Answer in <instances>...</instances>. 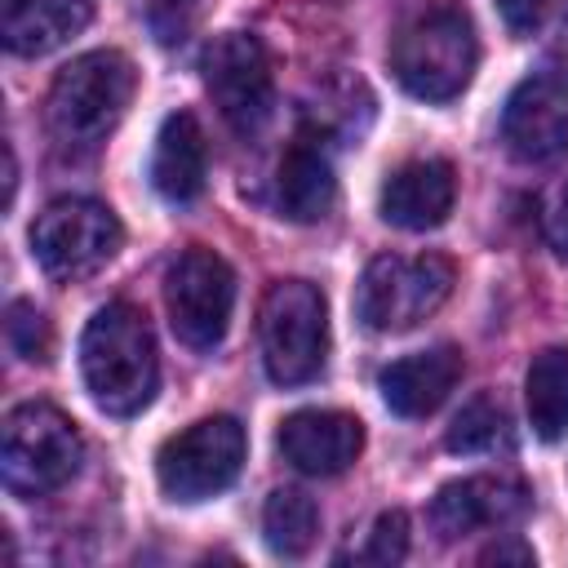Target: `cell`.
<instances>
[{"label": "cell", "instance_id": "10", "mask_svg": "<svg viewBox=\"0 0 568 568\" xmlns=\"http://www.w3.org/2000/svg\"><path fill=\"white\" fill-rule=\"evenodd\" d=\"M164 306L178 342L191 351H213L226 337L235 306V275L213 248H186L164 275Z\"/></svg>", "mask_w": 568, "mask_h": 568}, {"label": "cell", "instance_id": "25", "mask_svg": "<svg viewBox=\"0 0 568 568\" xmlns=\"http://www.w3.org/2000/svg\"><path fill=\"white\" fill-rule=\"evenodd\" d=\"M497 13H501L510 36H532L546 22L550 0H497Z\"/></svg>", "mask_w": 568, "mask_h": 568}, {"label": "cell", "instance_id": "15", "mask_svg": "<svg viewBox=\"0 0 568 568\" xmlns=\"http://www.w3.org/2000/svg\"><path fill=\"white\" fill-rule=\"evenodd\" d=\"M337 200L333 160L320 142V133H297L275 169V209L288 222H320Z\"/></svg>", "mask_w": 568, "mask_h": 568}, {"label": "cell", "instance_id": "19", "mask_svg": "<svg viewBox=\"0 0 568 568\" xmlns=\"http://www.w3.org/2000/svg\"><path fill=\"white\" fill-rule=\"evenodd\" d=\"M524 404L537 439L555 444L568 435V346H546L532 355L524 377Z\"/></svg>", "mask_w": 568, "mask_h": 568}, {"label": "cell", "instance_id": "2", "mask_svg": "<svg viewBox=\"0 0 568 568\" xmlns=\"http://www.w3.org/2000/svg\"><path fill=\"white\" fill-rule=\"evenodd\" d=\"M475 62H479V40L462 4H430L413 13L390 40V71L422 102L457 98L470 84Z\"/></svg>", "mask_w": 568, "mask_h": 568}, {"label": "cell", "instance_id": "22", "mask_svg": "<svg viewBox=\"0 0 568 568\" xmlns=\"http://www.w3.org/2000/svg\"><path fill=\"white\" fill-rule=\"evenodd\" d=\"M4 337H9L13 355H22V359H31V364H44L49 351H53V328H49V320L36 311V302H22V297H13L9 311H4Z\"/></svg>", "mask_w": 568, "mask_h": 568}, {"label": "cell", "instance_id": "12", "mask_svg": "<svg viewBox=\"0 0 568 568\" xmlns=\"http://www.w3.org/2000/svg\"><path fill=\"white\" fill-rule=\"evenodd\" d=\"M528 510V488L515 475H466L448 479L435 501H430V524L444 541L470 537V532H497L524 519Z\"/></svg>", "mask_w": 568, "mask_h": 568}, {"label": "cell", "instance_id": "1", "mask_svg": "<svg viewBox=\"0 0 568 568\" xmlns=\"http://www.w3.org/2000/svg\"><path fill=\"white\" fill-rule=\"evenodd\" d=\"M80 373L93 404L111 417H133L155 399L160 359L146 315L129 302H106L93 311L80 337Z\"/></svg>", "mask_w": 568, "mask_h": 568}, {"label": "cell", "instance_id": "16", "mask_svg": "<svg viewBox=\"0 0 568 568\" xmlns=\"http://www.w3.org/2000/svg\"><path fill=\"white\" fill-rule=\"evenodd\" d=\"M457 382H462V351L457 346H430V351L404 355V359L386 364L377 377L386 408L399 417H430L453 395Z\"/></svg>", "mask_w": 568, "mask_h": 568}, {"label": "cell", "instance_id": "20", "mask_svg": "<svg viewBox=\"0 0 568 568\" xmlns=\"http://www.w3.org/2000/svg\"><path fill=\"white\" fill-rule=\"evenodd\" d=\"M262 532H266V546L284 559H302L311 546H315V532H320V510L306 493L297 488H275L262 506Z\"/></svg>", "mask_w": 568, "mask_h": 568}, {"label": "cell", "instance_id": "11", "mask_svg": "<svg viewBox=\"0 0 568 568\" xmlns=\"http://www.w3.org/2000/svg\"><path fill=\"white\" fill-rule=\"evenodd\" d=\"M501 142L524 164H546L568 151V71L541 67L524 75L501 111Z\"/></svg>", "mask_w": 568, "mask_h": 568}, {"label": "cell", "instance_id": "17", "mask_svg": "<svg viewBox=\"0 0 568 568\" xmlns=\"http://www.w3.org/2000/svg\"><path fill=\"white\" fill-rule=\"evenodd\" d=\"M209 178V146H204V129L191 111H173L160 133H155V151H151V186L169 200V204H191L204 191Z\"/></svg>", "mask_w": 568, "mask_h": 568}, {"label": "cell", "instance_id": "7", "mask_svg": "<svg viewBox=\"0 0 568 568\" xmlns=\"http://www.w3.org/2000/svg\"><path fill=\"white\" fill-rule=\"evenodd\" d=\"M124 244L120 217L84 195L53 200L36 222H31V253L49 280L75 284L93 271H102Z\"/></svg>", "mask_w": 568, "mask_h": 568}, {"label": "cell", "instance_id": "9", "mask_svg": "<svg viewBox=\"0 0 568 568\" xmlns=\"http://www.w3.org/2000/svg\"><path fill=\"white\" fill-rule=\"evenodd\" d=\"M204 89L222 111V120L235 133L253 138L275 111V71L262 40L248 31L217 36L204 49Z\"/></svg>", "mask_w": 568, "mask_h": 568}, {"label": "cell", "instance_id": "5", "mask_svg": "<svg viewBox=\"0 0 568 568\" xmlns=\"http://www.w3.org/2000/svg\"><path fill=\"white\" fill-rule=\"evenodd\" d=\"M262 364L275 386H306L328 359V306L306 280H280L257 306Z\"/></svg>", "mask_w": 568, "mask_h": 568}, {"label": "cell", "instance_id": "13", "mask_svg": "<svg viewBox=\"0 0 568 568\" xmlns=\"http://www.w3.org/2000/svg\"><path fill=\"white\" fill-rule=\"evenodd\" d=\"M275 444L293 470L311 479H333L346 466H355L364 448V422L337 408H297L280 422Z\"/></svg>", "mask_w": 568, "mask_h": 568}, {"label": "cell", "instance_id": "8", "mask_svg": "<svg viewBox=\"0 0 568 568\" xmlns=\"http://www.w3.org/2000/svg\"><path fill=\"white\" fill-rule=\"evenodd\" d=\"M244 466V426L235 417H200L169 435L155 453V479L173 501H204L235 484Z\"/></svg>", "mask_w": 568, "mask_h": 568}, {"label": "cell", "instance_id": "26", "mask_svg": "<svg viewBox=\"0 0 568 568\" xmlns=\"http://www.w3.org/2000/svg\"><path fill=\"white\" fill-rule=\"evenodd\" d=\"M204 0H160V31L164 40H182V27L200 13Z\"/></svg>", "mask_w": 568, "mask_h": 568}, {"label": "cell", "instance_id": "3", "mask_svg": "<svg viewBox=\"0 0 568 568\" xmlns=\"http://www.w3.org/2000/svg\"><path fill=\"white\" fill-rule=\"evenodd\" d=\"M133 84L138 71L120 49H93L71 58L49 84V102H44L49 133L71 151L98 146L120 124Z\"/></svg>", "mask_w": 568, "mask_h": 568}, {"label": "cell", "instance_id": "24", "mask_svg": "<svg viewBox=\"0 0 568 568\" xmlns=\"http://www.w3.org/2000/svg\"><path fill=\"white\" fill-rule=\"evenodd\" d=\"M541 226H546V244L555 248V257L568 262V178L550 191L546 213H541Z\"/></svg>", "mask_w": 568, "mask_h": 568}, {"label": "cell", "instance_id": "21", "mask_svg": "<svg viewBox=\"0 0 568 568\" xmlns=\"http://www.w3.org/2000/svg\"><path fill=\"white\" fill-rule=\"evenodd\" d=\"M444 444H448V453H493V448H506V444H510L506 408H501L493 395H475V399L453 417Z\"/></svg>", "mask_w": 568, "mask_h": 568}, {"label": "cell", "instance_id": "14", "mask_svg": "<svg viewBox=\"0 0 568 568\" xmlns=\"http://www.w3.org/2000/svg\"><path fill=\"white\" fill-rule=\"evenodd\" d=\"M457 173L448 160H408L382 182V217L399 231H430L453 213Z\"/></svg>", "mask_w": 568, "mask_h": 568}, {"label": "cell", "instance_id": "18", "mask_svg": "<svg viewBox=\"0 0 568 568\" xmlns=\"http://www.w3.org/2000/svg\"><path fill=\"white\" fill-rule=\"evenodd\" d=\"M93 18V0H4L0 36L18 58H40L80 36Z\"/></svg>", "mask_w": 568, "mask_h": 568}, {"label": "cell", "instance_id": "4", "mask_svg": "<svg viewBox=\"0 0 568 568\" xmlns=\"http://www.w3.org/2000/svg\"><path fill=\"white\" fill-rule=\"evenodd\" d=\"M84 457V439L75 422L53 404H18L0 430V479L13 497H49L58 493Z\"/></svg>", "mask_w": 568, "mask_h": 568}, {"label": "cell", "instance_id": "6", "mask_svg": "<svg viewBox=\"0 0 568 568\" xmlns=\"http://www.w3.org/2000/svg\"><path fill=\"white\" fill-rule=\"evenodd\" d=\"M453 280L457 271L439 253H417V257L382 253L364 266L355 284V315L373 333H408L448 302Z\"/></svg>", "mask_w": 568, "mask_h": 568}, {"label": "cell", "instance_id": "27", "mask_svg": "<svg viewBox=\"0 0 568 568\" xmlns=\"http://www.w3.org/2000/svg\"><path fill=\"white\" fill-rule=\"evenodd\" d=\"M479 564H532V550L524 541H493L479 555Z\"/></svg>", "mask_w": 568, "mask_h": 568}, {"label": "cell", "instance_id": "23", "mask_svg": "<svg viewBox=\"0 0 568 568\" xmlns=\"http://www.w3.org/2000/svg\"><path fill=\"white\" fill-rule=\"evenodd\" d=\"M404 555H408V515L404 510H382L373 532H368L364 559L368 564H399Z\"/></svg>", "mask_w": 568, "mask_h": 568}]
</instances>
